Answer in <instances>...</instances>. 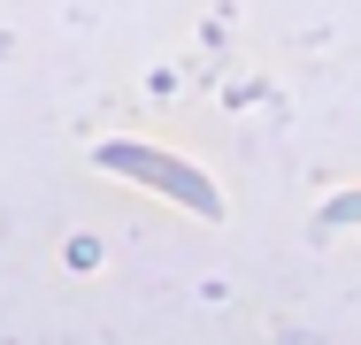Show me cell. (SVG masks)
Segmentation results:
<instances>
[{"label":"cell","mask_w":361,"mask_h":345,"mask_svg":"<svg viewBox=\"0 0 361 345\" xmlns=\"http://www.w3.org/2000/svg\"><path fill=\"white\" fill-rule=\"evenodd\" d=\"M92 161H100L108 177H123V184L154 192V200H177L185 215H200V222H216V215H223L216 177L192 169L185 153H161V146H139V138H108V146H92Z\"/></svg>","instance_id":"6da1fadb"},{"label":"cell","mask_w":361,"mask_h":345,"mask_svg":"<svg viewBox=\"0 0 361 345\" xmlns=\"http://www.w3.org/2000/svg\"><path fill=\"white\" fill-rule=\"evenodd\" d=\"M323 222H331V230H361V184H354V192H331Z\"/></svg>","instance_id":"7a4b0ae2"}]
</instances>
